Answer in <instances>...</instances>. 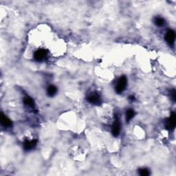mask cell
Returning <instances> with one entry per match:
<instances>
[{
	"label": "cell",
	"mask_w": 176,
	"mask_h": 176,
	"mask_svg": "<svg viewBox=\"0 0 176 176\" xmlns=\"http://www.w3.org/2000/svg\"><path fill=\"white\" fill-rule=\"evenodd\" d=\"M127 84V78L125 76H122L118 79L117 85L116 86V91L118 94H121L125 89Z\"/></svg>",
	"instance_id": "6da1fadb"
},
{
	"label": "cell",
	"mask_w": 176,
	"mask_h": 176,
	"mask_svg": "<svg viewBox=\"0 0 176 176\" xmlns=\"http://www.w3.org/2000/svg\"><path fill=\"white\" fill-rule=\"evenodd\" d=\"M176 125V115L175 112H172L171 116L165 121V128L168 130H173Z\"/></svg>",
	"instance_id": "7a4b0ae2"
},
{
	"label": "cell",
	"mask_w": 176,
	"mask_h": 176,
	"mask_svg": "<svg viewBox=\"0 0 176 176\" xmlns=\"http://www.w3.org/2000/svg\"><path fill=\"white\" fill-rule=\"evenodd\" d=\"M87 101L91 104L99 105L101 103V99L100 96L96 92L89 94L87 96Z\"/></svg>",
	"instance_id": "3957f363"
},
{
	"label": "cell",
	"mask_w": 176,
	"mask_h": 176,
	"mask_svg": "<svg viewBox=\"0 0 176 176\" xmlns=\"http://www.w3.org/2000/svg\"><path fill=\"white\" fill-rule=\"evenodd\" d=\"M47 52L45 50H38L34 52V58L37 61H41L46 58Z\"/></svg>",
	"instance_id": "277c9868"
},
{
	"label": "cell",
	"mask_w": 176,
	"mask_h": 176,
	"mask_svg": "<svg viewBox=\"0 0 176 176\" xmlns=\"http://www.w3.org/2000/svg\"><path fill=\"white\" fill-rule=\"evenodd\" d=\"M120 122L118 118H116L115 121H114V124L112 125V133L114 136H118L120 134Z\"/></svg>",
	"instance_id": "5b68a950"
},
{
	"label": "cell",
	"mask_w": 176,
	"mask_h": 176,
	"mask_svg": "<svg viewBox=\"0 0 176 176\" xmlns=\"http://www.w3.org/2000/svg\"><path fill=\"white\" fill-rule=\"evenodd\" d=\"M165 39L170 45H173L175 39V33L173 30H168L165 36Z\"/></svg>",
	"instance_id": "8992f818"
},
{
	"label": "cell",
	"mask_w": 176,
	"mask_h": 176,
	"mask_svg": "<svg viewBox=\"0 0 176 176\" xmlns=\"http://www.w3.org/2000/svg\"><path fill=\"white\" fill-rule=\"evenodd\" d=\"M37 144V140H33L29 141L26 140L24 142V148L26 151H30L35 147Z\"/></svg>",
	"instance_id": "52a82bcc"
},
{
	"label": "cell",
	"mask_w": 176,
	"mask_h": 176,
	"mask_svg": "<svg viewBox=\"0 0 176 176\" xmlns=\"http://www.w3.org/2000/svg\"><path fill=\"white\" fill-rule=\"evenodd\" d=\"M1 125L5 127H10L13 125L12 121L3 114H1Z\"/></svg>",
	"instance_id": "ba28073f"
},
{
	"label": "cell",
	"mask_w": 176,
	"mask_h": 176,
	"mask_svg": "<svg viewBox=\"0 0 176 176\" xmlns=\"http://www.w3.org/2000/svg\"><path fill=\"white\" fill-rule=\"evenodd\" d=\"M24 103L26 105V106L30 107V108H33L34 107V102L33 99L30 98V97H28V96L25 97L24 99Z\"/></svg>",
	"instance_id": "9c48e42d"
},
{
	"label": "cell",
	"mask_w": 176,
	"mask_h": 176,
	"mask_svg": "<svg viewBox=\"0 0 176 176\" xmlns=\"http://www.w3.org/2000/svg\"><path fill=\"white\" fill-rule=\"evenodd\" d=\"M57 91V89L54 85H50L49 87H47V93L49 96H54L56 94Z\"/></svg>",
	"instance_id": "30bf717a"
},
{
	"label": "cell",
	"mask_w": 176,
	"mask_h": 176,
	"mask_svg": "<svg viewBox=\"0 0 176 176\" xmlns=\"http://www.w3.org/2000/svg\"><path fill=\"white\" fill-rule=\"evenodd\" d=\"M135 116V112L132 109H129L126 112V120L127 122H129L132 118H133V116Z\"/></svg>",
	"instance_id": "8fae6325"
},
{
	"label": "cell",
	"mask_w": 176,
	"mask_h": 176,
	"mask_svg": "<svg viewBox=\"0 0 176 176\" xmlns=\"http://www.w3.org/2000/svg\"><path fill=\"white\" fill-rule=\"evenodd\" d=\"M155 24H156L158 26H163L164 24V20L163 18L160 17H158L155 18Z\"/></svg>",
	"instance_id": "7c38bea8"
},
{
	"label": "cell",
	"mask_w": 176,
	"mask_h": 176,
	"mask_svg": "<svg viewBox=\"0 0 176 176\" xmlns=\"http://www.w3.org/2000/svg\"><path fill=\"white\" fill-rule=\"evenodd\" d=\"M139 174L142 176H147L150 174L149 170L147 169H139Z\"/></svg>",
	"instance_id": "4fadbf2b"
},
{
	"label": "cell",
	"mask_w": 176,
	"mask_h": 176,
	"mask_svg": "<svg viewBox=\"0 0 176 176\" xmlns=\"http://www.w3.org/2000/svg\"><path fill=\"white\" fill-rule=\"evenodd\" d=\"M171 96L172 98V100L175 102L176 100V91L175 89H173V90L171 91Z\"/></svg>",
	"instance_id": "5bb4252c"
},
{
	"label": "cell",
	"mask_w": 176,
	"mask_h": 176,
	"mask_svg": "<svg viewBox=\"0 0 176 176\" xmlns=\"http://www.w3.org/2000/svg\"><path fill=\"white\" fill-rule=\"evenodd\" d=\"M129 99L131 101H134V99H135V98H134V96H131L129 97Z\"/></svg>",
	"instance_id": "9a60e30c"
}]
</instances>
